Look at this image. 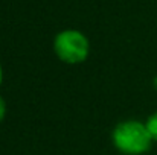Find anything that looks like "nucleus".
Masks as SVG:
<instances>
[{"label":"nucleus","mask_w":157,"mask_h":155,"mask_svg":"<svg viewBox=\"0 0 157 155\" xmlns=\"http://www.w3.org/2000/svg\"><path fill=\"white\" fill-rule=\"evenodd\" d=\"M114 148L124 155H142L148 152L153 138L145 123L137 120H125L116 125L111 134Z\"/></svg>","instance_id":"f257e3e1"},{"label":"nucleus","mask_w":157,"mask_h":155,"mask_svg":"<svg viewBox=\"0 0 157 155\" xmlns=\"http://www.w3.org/2000/svg\"><path fill=\"white\" fill-rule=\"evenodd\" d=\"M53 50L56 56L66 64H81L89 58L90 43L82 32L66 29L55 37Z\"/></svg>","instance_id":"f03ea898"},{"label":"nucleus","mask_w":157,"mask_h":155,"mask_svg":"<svg viewBox=\"0 0 157 155\" xmlns=\"http://www.w3.org/2000/svg\"><path fill=\"white\" fill-rule=\"evenodd\" d=\"M145 126H147V129H148V132H150L153 142H157V111L153 113V114L147 119Z\"/></svg>","instance_id":"7ed1b4c3"},{"label":"nucleus","mask_w":157,"mask_h":155,"mask_svg":"<svg viewBox=\"0 0 157 155\" xmlns=\"http://www.w3.org/2000/svg\"><path fill=\"white\" fill-rule=\"evenodd\" d=\"M5 116H6V102H5V99L0 96V122L5 119Z\"/></svg>","instance_id":"20e7f679"},{"label":"nucleus","mask_w":157,"mask_h":155,"mask_svg":"<svg viewBox=\"0 0 157 155\" xmlns=\"http://www.w3.org/2000/svg\"><path fill=\"white\" fill-rule=\"evenodd\" d=\"M2 81H3V68H2V64H0V85H2Z\"/></svg>","instance_id":"39448f33"},{"label":"nucleus","mask_w":157,"mask_h":155,"mask_svg":"<svg viewBox=\"0 0 157 155\" xmlns=\"http://www.w3.org/2000/svg\"><path fill=\"white\" fill-rule=\"evenodd\" d=\"M153 85H154V88L157 90V76L154 78V81H153Z\"/></svg>","instance_id":"423d86ee"}]
</instances>
